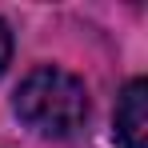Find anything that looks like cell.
Returning a JSON list of instances; mask_svg holds the SVG:
<instances>
[{
    "label": "cell",
    "mask_w": 148,
    "mask_h": 148,
    "mask_svg": "<svg viewBox=\"0 0 148 148\" xmlns=\"http://www.w3.org/2000/svg\"><path fill=\"white\" fill-rule=\"evenodd\" d=\"M16 116L36 136H72L88 120V88L84 80L64 68H32L12 96Z\"/></svg>",
    "instance_id": "obj_1"
},
{
    "label": "cell",
    "mask_w": 148,
    "mask_h": 148,
    "mask_svg": "<svg viewBox=\"0 0 148 148\" xmlns=\"http://www.w3.org/2000/svg\"><path fill=\"white\" fill-rule=\"evenodd\" d=\"M8 60H12V32H8V24L0 20V76L8 68Z\"/></svg>",
    "instance_id": "obj_3"
},
{
    "label": "cell",
    "mask_w": 148,
    "mask_h": 148,
    "mask_svg": "<svg viewBox=\"0 0 148 148\" xmlns=\"http://www.w3.org/2000/svg\"><path fill=\"white\" fill-rule=\"evenodd\" d=\"M116 144L120 148H148V80H128L116 100Z\"/></svg>",
    "instance_id": "obj_2"
}]
</instances>
